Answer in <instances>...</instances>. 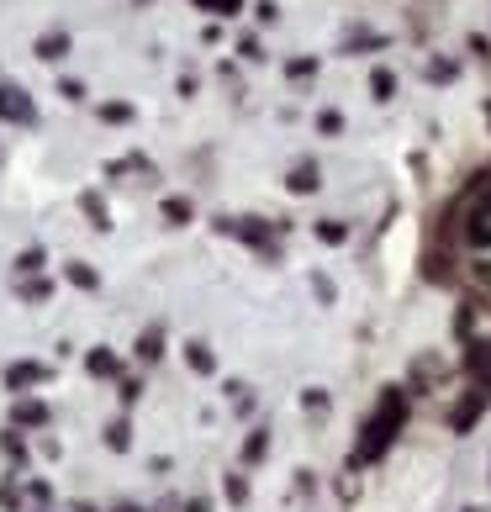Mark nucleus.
<instances>
[{"label":"nucleus","instance_id":"2","mask_svg":"<svg viewBox=\"0 0 491 512\" xmlns=\"http://www.w3.org/2000/svg\"><path fill=\"white\" fill-rule=\"evenodd\" d=\"M0 117H16V122H32V101L22 90H0Z\"/></svg>","mask_w":491,"mask_h":512},{"label":"nucleus","instance_id":"1","mask_svg":"<svg viewBox=\"0 0 491 512\" xmlns=\"http://www.w3.org/2000/svg\"><path fill=\"white\" fill-rule=\"evenodd\" d=\"M402 417H407V407H402V391H391L381 407H375V417H370V428H365V439H360V454L365 460H375L391 439H396V428H402Z\"/></svg>","mask_w":491,"mask_h":512}]
</instances>
